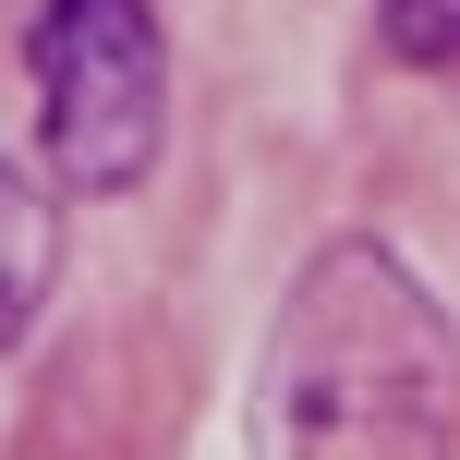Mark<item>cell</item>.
<instances>
[{"mask_svg":"<svg viewBox=\"0 0 460 460\" xmlns=\"http://www.w3.org/2000/svg\"><path fill=\"white\" fill-rule=\"evenodd\" d=\"M400 61H460V0H376Z\"/></svg>","mask_w":460,"mask_h":460,"instance_id":"277c9868","label":"cell"},{"mask_svg":"<svg viewBox=\"0 0 460 460\" xmlns=\"http://www.w3.org/2000/svg\"><path fill=\"white\" fill-rule=\"evenodd\" d=\"M254 437H267V460H448L460 340L437 291L376 243H327L279 315Z\"/></svg>","mask_w":460,"mask_h":460,"instance_id":"6da1fadb","label":"cell"},{"mask_svg":"<svg viewBox=\"0 0 460 460\" xmlns=\"http://www.w3.org/2000/svg\"><path fill=\"white\" fill-rule=\"evenodd\" d=\"M49 207H37V182L24 170H0V351L24 340V315H37V291H49Z\"/></svg>","mask_w":460,"mask_h":460,"instance_id":"3957f363","label":"cell"},{"mask_svg":"<svg viewBox=\"0 0 460 460\" xmlns=\"http://www.w3.org/2000/svg\"><path fill=\"white\" fill-rule=\"evenodd\" d=\"M37 146L61 194H134L170 121V49L158 0H49L37 13Z\"/></svg>","mask_w":460,"mask_h":460,"instance_id":"7a4b0ae2","label":"cell"}]
</instances>
